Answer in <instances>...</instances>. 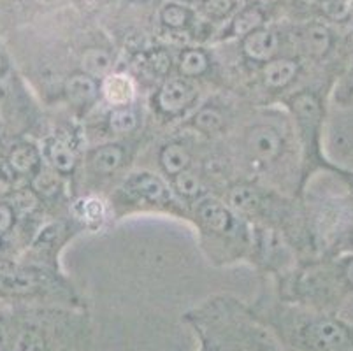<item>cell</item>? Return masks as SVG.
<instances>
[{
  "label": "cell",
  "instance_id": "6",
  "mask_svg": "<svg viewBox=\"0 0 353 351\" xmlns=\"http://www.w3.org/2000/svg\"><path fill=\"white\" fill-rule=\"evenodd\" d=\"M125 190L134 197L144 199V201L150 202L162 201L163 195H165L163 183L155 176H152V174H136V176L128 179Z\"/></svg>",
  "mask_w": 353,
  "mask_h": 351
},
{
  "label": "cell",
  "instance_id": "15",
  "mask_svg": "<svg viewBox=\"0 0 353 351\" xmlns=\"http://www.w3.org/2000/svg\"><path fill=\"white\" fill-rule=\"evenodd\" d=\"M83 72L88 74L92 77H105L109 76V70L113 67V60L109 57V53H105L104 50H97V48H92V50L86 51L81 58Z\"/></svg>",
  "mask_w": 353,
  "mask_h": 351
},
{
  "label": "cell",
  "instance_id": "16",
  "mask_svg": "<svg viewBox=\"0 0 353 351\" xmlns=\"http://www.w3.org/2000/svg\"><path fill=\"white\" fill-rule=\"evenodd\" d=\"M294 111L303 125H307V127L313 128L314 125L319 123L320 104L316 101V97L311 95V93H301V95L295 97Z\"/></svg>",
  "mask_w": 353,
  "mask_h": 351
},
{
  "label": "cell",
  "instance_id": "7",
  "mask_svg": "<svg viewBox=\"0 0 353 351\" xmlns=\"http://www.w3.org/2000/svg\"><path fill=\"white\" fill-rule=\"evenodd\" d=\"M134 92H136L134 83L123 74L105 76L104 83H102V93H104L109 104L120 106V108L127 106L128 102H132Z\"/></svg>",
  "mask_w": 353,
  "mask_h": 351
},
{
  "label": "cell",
  "instance_id": "9",
  "mask_svg": "<svg viewBox=\"0 0 353 351\" xmlns=\"http://www.w3.org/2000/svg\"><path fill=\"white\" fill-rule=\"evenodd\" d=\"M199 218L208 228L214 232H225L232 223V214H230L229 208L221 204V202L213 201V199L201 202Z\"/></svg>",
  "mask_w": 353,
  "mask_h": 351
},
{
  "label": "cell",
  "instance_id": "25",
  "mask_svg": "<svg viewBox=\"0 0 353 351\" xmlns=\"http://www.w3.org/2000/svg\"><path fill=\"white\" fill-rule=\"evenodd\" d=\"M194 125L199 130L213 134V132L220 130L221 125H223V116H221L220 111H216V109L204 108L194 116Z\"/></svg>",
  "mask_w": 353,
  "mask_h": 351
},
{
  "label": "cell",
  "instance_id": "34",
  "mask_svg": "<svg viewBox=\"0 0 353 351\" xmlns=\"http://www.w3.org/2000/svg\"><path fill=\"white\" fill-rule=\"evenodd\" d=\"M343 274H345L346 283H348L350 286H353V257L346 260L345 265H343Z\"/></svg>",
  "mask_w": 353,
  "mask_h": 351
},
{
  "label": "cell",
  "instance_id": "3",
  "mask_svg": "<svg viewBox=\"0 0 353 351\" xmlns=\"http://www.w3.org/2000/svg\"><path fill=\"white\" fill-rule=\"evenodd\" d=\"M195 95V88L183 77H174L163 83L159 92V106L165 112H178L187 108Z\"/></svg>",
  "mask_w": 353,
  "mask_h": 351
},
{
  "label": "cell",
  "instance_id": "30",
  "mask_svg": "<svg viewBox=\"0 0 353 351\" xmlns=\"http://www.w3.org/2000/svg\"><path fill=\"white\" fill-rule=\"evenodd\" d=\"M14 204H16V208L21 209L23 212H28L35 208V204H37V199H35V195L32 192L23 190V192H18L14 195Z\"/></svg>",
  "mask_w": 353,
  "mask_h": 351
},
{
  "label": "cell",
  "instance_id": "11",
  "mask_svg": "<svg viewBox=\"0 0 353 351\" xmlns=\"http://www.w3.org/2000/svg\"><path fill=\"white\" fill-rule=\"evenodd\" d=\"M39 286L35 274L27 270L6 269L0 267V288L9 294H28Z\"/></svg>",
  "mask_w": 353,
  "mask_h": 351
},
{
  "label": "cell",
  "instance_id": "32",
  "mask_svg": "<svg viewBox=\"0 0 353 351\" xmlns=\"http://www.w3.org/2000/svg\"><path fill=\"white\" fill-rule=\"evenodd\" d=\"M12 227V209L9 205H0V234Z\"/></svg>",
  "mask_w": 353,
  "mask_h": 351
},
{
  "label": "cell",
  "instance_id": "23",
  "mask_svg": "<svg viewBox=\"0 0 353 351\" xmlns=\"http://www.w3.org/2000/svg\"><path fill=\"white\" fill-rule=\"evenodd\" d=\"M160 18H162V23L165 27L179 30V28L187 27L188 21H190V11L179 4H167L160 12Z\"/></svg>",
  "mask_w": 353,
  "mask_h": 351
},
{
  "label": "cell",
  "instance_id": "19",
  "mask_svg": "<svg viewBox=\"0 0 353 351\" xmlns=\"http://www.w3.org/2000/svg\"><path fill=\"white\" fill-rule=\"evenodd\" d=\"M37 162H39V154H37L35 148L28 146V144L14 148L9 154V166L20 174L30 172L37 166Z\"/></svg>",
  "mask_w": 353,
  "mask_h": 351
},
{
  "label": "cell",
  "instance_id": "26",
  "mask_svg": "<svg viewBox=\"0 0 353 351\" xmlns=\"http://www.w3.org/2000/svg\"><path fill=\"white\" fill-rule=\"evenodd\" d=\"M174 186L181 195L185 197H195L201 192V179L195 172L192 170H183L178 176H174Z\"/></svg>",
  "mask_w": 353,
  "mask_h": 351
},
{
  "label": "cell",
  "instance_id": "29",
  "mask_svg": "<svg viewBox=\"0 0 353 351\" xmlns=\"http://www.w3.org/2000/svg\"><path fill=\"white\" fill-rule=\"evenodd\" d=\"M146 66L155 74H165L167 69L171 67V58L167 57L163 51H157V53L148 54Z\"/></svg>",
  "mask_w": 353,
  "mask_h": 351
},
{
  "label": "cell",
  "instance_id": "27",
  "mask_svg": "<svg viewBox=\"0 0 353 351\" xmlns=\"http://www.w3.org/2000/svg\"><path fill=\"white\" fill-rule=\"evenodd\" d=\"M202 11L211 19H223L234 8L232 0H202Z\"/></svg>",
  "mask_w": 353,
  "mask_h": 351
},
{
  "label": "cell",
  "instance_id": "24",
  "mask_svg": "<svg viewBox=\"0 0 353 351\" xmlns=\"http://www.w3.org/2000/svg\"><path fill=\"white\" fill-rule=\"evenodd\" d=\"M32 188L43 195V197H51L60 190V178L57 170H41L32 181Z\"/></svg>",
  "mask_w": 353,
  "mask_h": 351
},
{
  "label": "cell",
  "instance_id": "20",
  "mask_svg": "<svg viewBox=\"0 0 353 351\" xmlns=\"http://www.w3.org/2000/svg\"><path fill=\"white\" fill-rule=\"evenodd\" d=\"M137 127L136 112L127 108H117L109 114V128L114 134H130Z\"/></svg>",
  "mask_w": 353,
  "mask_h": 351
},
{
  "label": "cell",
  "instance_id": "13",
  "mask_svg": "<svg viewBox=\"0 0 353 351\" xmlns=\"http://www.w3.org/2000/svg\"><path fill=\"white\" fill-rule=\"evenodd\" d=\"M48 159L53 169L59 172H70L76 166V154H74L72 146L60 137H54L48 144Z\"/></svg>",
  "mask_w": 353,
  "mask_h": 351
},
{
  "label": "cell",
  "instance_id": "4",
  "mask_svg": "<svg viewBox=\"0 0 353 351\" xmlns=\"http://www.w3.org/2000/svg\"><path fill=\"white\" fill-rule=\"evenodd\" d=\"M243 50H245L246 57L252 58V60L268 62L278 50V37L274 35V32L265 30V28H256L252 34L245 35Z\"/></svg>",
  "mask_w": 353,
  "mask_h": 351
},
{
  "label": "cell",
  "instance_id": "10",
  "mask_svg": "<svg viewBox=\"0 0 353 351\" xmlns=\"http://www.w3.org/2000/svg\"><path fill=\"white\" fill-rule=\"evenodd\" d=\"M301 41H303V50L313 58L325 57L330 50V44H332L329 28L319 23H313L304 28Z\"/></svg>",
  "mask_w": 353,
  "mask_h": 351
},
{
  "label": "cell",
  "instance_id": "28",
  "mask_svg": "<svg viewBox=\"0 0 353 351\" xmlns=\"http://www.w3.org/2000/svg\"><path fill=\"white\" fill-rule=\"evenodd\" d=\"M322 9L329 18L336 19V21H343L350 16L352 6H350L348 0H323Z\"/></svg>",
  "mask_w": 353,
  "mask_h": 351
},
{
  "label": "cell",
  "instance_id": "14",
  "mask_svg": "<svg viewBox=\"0 0 353 351\" xmlns=\"http://www.w3.org/2000/svg\"><path fill=\"white\" fill-rule=\"evenodd\" d=\"M121 162H123V151L120 146H113V144L97 148L90 154V163L99 174L114 172L121 166Z\"/></svg>",
  "mask_w": 353,
  "mask_h": 351
},
{
  "label": "cell",
  "instance_id": "33",
  "mask_svg": "<svg viewBox=\"0 0 353 351\" xmlns=\"http://www.w3.org/2000/svg\"><path fill=\"white\" fill-rule=\"evenodd\" d=\"M11 344V337H9V330L2 321H0V351H6Z\"/></svg>",
  "mask_w": 353,
  "mask_h": 351
},
{
  "label": "cell",
  "instance_id": "31",
  "mask_svg": "<svg viewBox=\"0 0 353 351\" xmlns=\"http://www.w3.org/2000/svg\"><path fill=\"white\" fill-rule=\"evenodd\" d=\"M104 217V208L99 201H86L83 205V218L86 220H101Z\"/></svg>",
  "mask_w": 353,
  "mask_h": 351
},
{
  "label": "cell",
  "instance_id": "1",
  "mask_svg": "<svg viewBox=\"0 0 353 351\" xmlns=\"http://www.w3.org/2000/svg\"><path fill=\"white\" fill-rule=\"evenodd\" d=\"M301 343L311 351H352L353 334L332 318H314L299 328Z\"/></svg>",
  "mask_w": 353,
  "mask_h": 351
},
{
  "label": "cell",
  "instance_id": "12",
  "mask_svg": "<svg viewBox=\"0 0 353 351\" xmlns=\"http://www.w3.org/2000/svg\"><path fill=\"white\" fill-rule=\"evenodd\" d=\"M190 153L183 144L172 143L167 144L160 153V163H162L163 170L171 176H178L179 172L187 170L190 166Z\"/></svg>",
  "mask_w": 353,
  "mask_h": 351
},
{
  "label": "cell",
  "instance_id": "35",
  "mask_svg": "<svg viewBox=\"0 0 353 351\" xmlns=\"http://www.w3.org/2000/svg\"><path fill=\"white\" fill-rule=\"evenodd\" d=\"M2 69H4V62H2V57H0V72H2Z\"/></svg>",
  "mask_w": 353,
  "mask_h": 351
},
{
  "label": "cell",
  "instance_id": "22",
  "mask_svg": "<svg viewBox=\"0 0 353 351\" xmlns=\"http://www.w3.org/2000/svg\"><path fill=\"white\" fill-rule=\"evenodd\" d=\"M9 346L11 351H46V339L35 330H21Z\"/></svg>",
  "mask_w": 353,
  "mask_h": 351
},
{
  "label": "cell",
  "instance_id": "18",
  "mask_svg": "<svg viewBox=\"0 0 353 351\" xmlns=\"http://www.w3.org/2000/svg\"><path fill=\"white\" fill-rule=\"evenodd\" d=\"M264 23V14L256 8L243 9L232 21V34L234 35H248L253 30L262 27Z\"/></svg>",
  "mask_w": 353,
  "mask_h": 351
},
{
  "label": "cell",
  "instance_id": "2",
  "mask_svg": "<svg viewBox=\"0 0 353 351\" xmlns=\"http://www.w3.org/2000/svg\"><path fill=\"white\" fill-rule=\"evenodd\" d=\"M246 146L256 159L271 162L281 151V137L278 132L265 125H256L246 134Z\"/></svg>",
  "mask_w": 353,
  "mask_h": 351
},
{
  "label": "cell",
  "instance_id": "8",
  "mask_svg": "<svg viewBox=\"0 0 353 351\" xmlns=\"http://www.w3.org/2000/svg\"><path fill=\"white\" fill-rule=\"evenodd\" d=\"M69 101L76 106H88L97 97V83L92 76L85 72L72 74L65 85Z\"/></svg>",
  "mask_w": 353,
  "mask_h": 351
},
{
  "label": "cell",
  "instance_id": "5",
  "mask_svg": "<svg viewBox=\"0 0 353 351\" xmlns=\"http://www.w3.org/2000/svg\"><path fill=\"white\" fill-rule=\"evenodd\" d=\"M297 74V63L290 58H276V60H268V63L262 69V77H264L265 86L272 90L283 88L292 81Z\"/></svg>",
  "mask_w": 353,
  "mask_h": 351
},
{
  "label": "cell",
  "instance_id": "21",
  "mask_svg": "<svg viewBox=\"0 0 353 351\" xmlns=\"http://www.w3.org/2000/svg\"><path fill=\"white\" fill-rule=\"evenodd\" d=\"M230 204H232V208H236L237 211H253V209L259 205V193H256L255 188H252V186H236V188L230 192Z\"/></svg>",
  "mask_w": 353,
  "mask_h": 351
},
{
  "label": "cell",
  "instance_id": "17",
  "mask_svg": "<svg viewBox=\"0 0 353 351\" xmlns=\"http://www.w3.org/2000/svg\"><path fill=\"white\" fill-rule=\"evenodd\" d=\"M208 63L210 62H208V57L204 51L188 48L179 57V72L187 77L201 76L208 69Z\"/></svg>",
  "mask_w": 353,
  "mask_h": 351
}]
</instances>
